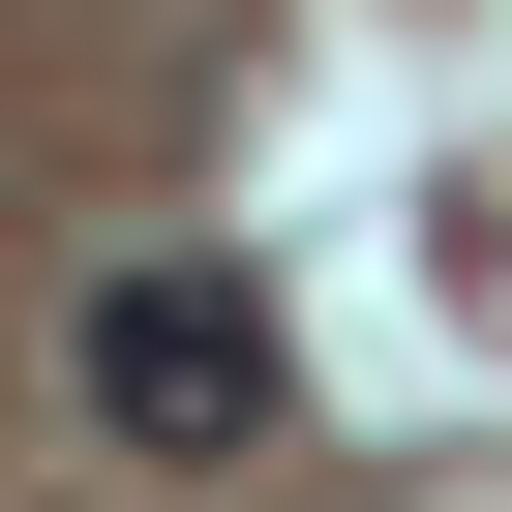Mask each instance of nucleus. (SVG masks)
Returning a JSON list of instances; mask_svg holds the SVG:
<instances>
[{
    "label": "nucleus",
    "instance_id": "f257e3e1",
    "mask_svg": "<svg viewBox=\"0 0 512 512\" xmlns=\"http://www.w3.org/2000/svg\"><path fill=\"white\" fill-rule=\"evenodd\" d=\"M91 422L121 452H241V422H272V302H241V272H121L91 302Z\"/></svg>",
    "mask_w": 512,
    "mask_h": 512
}]
</instances>
